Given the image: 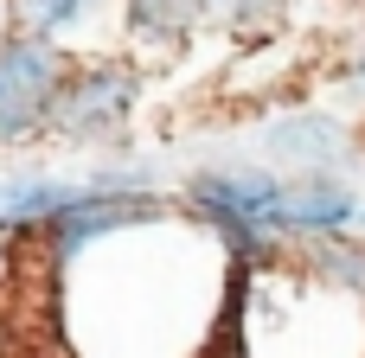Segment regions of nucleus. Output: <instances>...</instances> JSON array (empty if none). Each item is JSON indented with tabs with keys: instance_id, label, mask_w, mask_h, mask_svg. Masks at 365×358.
<instances>
[{
	"instance_id": "1",
	"label": "nucleus",
	"mask_w": 365,
	"mask_h": 358,
	"mask_svg": "<svg viewBox=\"0 0 365 358\" xmlns=\"http://www.w3.org/2000/svg\"><path fill=\"white\" fill-rule=\"evenodd\" d=\"M71 58L58 38H38L26 26L0 32V147H26L45 135V109L64 83Z\"/></svg>"
},
{
	"instance_id": "7",
	"label": "nucleus",
	"mask_w": 365,
	"mask_h": 358,
	"mask_svg": "<svg viewBox=\"0 0 365 358\" xmlns=\"http://www.w3.org/2000/svg\"><path fill=\"white\" fill-rule=\"evenodd\" d=\"M289 13V0H199V19L218 26H276Z\"/></svg>"
},
{
	"instance_id": "10",
	"label": "nucleus",
	"mask_w": 365,
	"mask_h": 358,
	"mask_svg": "<svg viewBox=\"0 0 365 358\" xmlns=\"http://www.w3.org/2000/svg\"><path fill=\"white\" fill-rule=\"evenodd\" d=\"M6 243H13V224L0 218V263H6Z\"/></svg>"
},
{
	"instance_id": "4",
	"label": "nucleus",
	"mask_w": 365,
	"mask_h": 358,
	"mask_svg": "<svg viewBox=\"0 0 365 358\" xmlns=\"http://www.w3.org/2000/svg\"><path fill=\"white\" fill-rule=\"evenodd\" d=\"M276 192H282L276 179H225V173H199L192 179V205L205 218H250V224H263Z\"/></svg>"
},
{
	"instance_id": "11",
	"label": "nucleus",
	"mask_w": 365,
	"mask_h": 358,
	"mask_svg": "<svg viewBox=\"0 0 365 358\" xmlns=\"http://www.w3.org/2000/svg\"><path fill=\"white\" fill-rule=\"evenodd\" d=\"M6 26H13V19H6V0H0V32H6Z\"/></svg>"
},
{
	"instance_id": "6",
	"label": "nucleus",
	"mask_w": 365,
	"mask_h": 358,
	"mask_svg": "<svg viewBox=\"0 0 365 358\" xmlns=\"http://www.w3.org/2000/svg\"><path fill=\"white\" fill-rule=\"evenodd\" d=\"M199 19V0H128V26L148 38H173Z\"/></svg>"
},
{
	"instance_id": "5",
	"label": "nucleus",
	"mask_w": 365,
	"mask_h": 358,
	"mask_svg": "<svg viewBox=\"0 0 365 358\" xmlns=\"http://www.w3.org/2000/svg\"><path fill=\"white\" fill-rule=\"evenodd\" d=\"M90 13H96V0H6V19H13V26H26V32H38V38H58V45H64V32L83 26Z\"/></svg>"
},
{
	"instance_id": "9",
	"label": "nucleus",
	"mask_w": 365,
	"mask_h": 358,
	"mask_svg": "<svg viewBox=\"0 0 365 358\" xmlns=\"http://www.w3.org/2000/svg\"><path fill=\"white\" fill-rule=\"evenodd\" d=\"M321 269H334L340 282H365V250H353V243H334V250H321Z\"/></svg>"
},
{
	"instance_id": "12",
	"label": "nucleus",
	"mask_w": 365,
	"mask_h": 358,
	"mask_svg": "<svg viewBox=\"0 0 365 358\" xmlns=\"http://www.w3.org/2000/svg\"><path fill=\"white\" fill-rule=\"evenodd\" d=\"M0 179H6V173H0Z\"/></svg>"
},
{
	"instance_id": "8",
	"label": "nucleus",
	"mask_w": 365,
	"mask_h": 358,
	"mask_svg": "<svg viewBox=\"0 0 365 358\" xmlns=\"http://www.w3.org/2000/svg\"><path fill=\"white\" fill-rule=\"evenodd\" d=\"M276 147L282 154H340V135H334V122H289V128H276Z\"/></svg>"
},
{
	"instance_id": "2",
	"label": "nucleus",
	"mask_w": 365,
	"mask_h": 358,
	"mask_svg": "<svg viewBox=\"0 0 365 358\" xmlns=\"http://www.w3.org/2000/svg\"><path fill=\"white\" fill-rule=\"evenodd\" d=\"M135 96H141V77L128 64H71L45 109V135H58L71 147H103L135 115Z\"/></svg>"
},
{
	"instance_id": "3",
	"label": "nucleus",
	"mask_w": 365,
	"mask_h": 358,
	"mask_svg": "<svg viewBox=\"0 0 365 358\" xmlns=\"http://www.w3.org/2000/svg\"><path fill=\"white\" fill-rule=\"evenodd\" d=\"M353 218V199L334 186H308V192H276L263 211V231H340Z\"/></svg>"
}]
</instances>
